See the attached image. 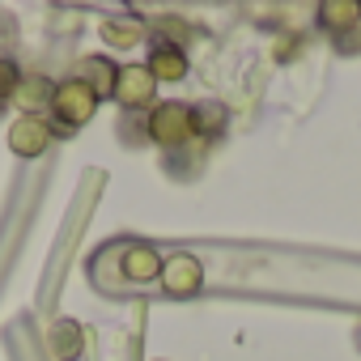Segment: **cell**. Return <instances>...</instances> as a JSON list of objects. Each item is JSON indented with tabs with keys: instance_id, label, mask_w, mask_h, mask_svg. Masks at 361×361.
I'll return each instance as SVG.
<instances>
[{
	"instance_id": "6da1fadb",
	"label": "cell",
	"mask_w": 361,
	"mask_h": 361,
	"mask_svg": "<svg viewBox=\"0 0 361 361\" xmlns=\"http://www.w3.org/2000/svg\"><path fill=\"white\" fill-rule=\"evenodd\" d=\"M102 268H115L119 272V281H115V289H145V285H153V281H161V255L149 247V243H136V238H119V243H111L102 255Z\"/></svg>"
},
{
	"instance_id": "7a4b0ae2",
	"label": "cell",
	"mask_w": 361,
	"mask_h": 361,
	"mask_svg": "<svg viewBox=\"0 0 361 361\" xmlns=\"http://www.w3.org/2000/svg\"><path fill=\"white\" fill-rule=\"evenodd\" d=\"M51 132H77L81 123H90L94 119V111H98V94L90 90V85H81V81H60L56 85V94H51Z\"/></svg>"
},
{
	"instance_id": "3957f363",
	"label": "cell",
	"mask_w": 361,
	"mask_h": 361,
	"mask_svg": "<svg viewBox=\"0 0 361 361\" xmlns=\"http://www.w3.org/2000/svg\"><path fill=\"white\" fill-rule=\"evenodd\" d=\"M196 136V106L188 102H157L149 111V140L161 149H183Z\"/></svg>"
},
{
	"instance_id": "277c9868",
	"label": "cell",
	"mask_w": 361,
	"mask_h": 361,
	"mask_svg": "<svg viewBox=\"0 0 361 361\" xmlns=\"http://www.w3.org/2000/svg\"><path fill=\"white\" fill-rule=\"evenodd\" d=\"M153 98H157V81H153V73L145 68V64H119V73H115V102L123 106V111H145V106H153Z\"/></svg>"
},
{
	"instance_id": "5b68a950",
	"label": "cell",
	"mask_w": 361,
	"mask_h": 361,
	"mask_svg": "<svg viewBox=\"0 0 361 361\" xmlns=\"http://www.w3.org/2000/svg\"><path fill=\"white\" fill-rule=\"evenodd\" d=\"M200 285H204V268H200L196 255L174 251V255L161 259V289L170 298H192V293H200Z\"/></svg>"
},
{
	"instance_id": "8992f818",
	"label": "cell",
	"mask_w": 361,
	"mask_h": 361,
	"mask_svg": "<svg viewBox=\"0 0 361 361\" xmlns=\"http://www.w3.org/2000/svg\"><path fill=\"white\" fill-rule=\"evenodd\" d=\"M51 123L43 119V115H22L13 128H9V149L18 153V157H39L47 145H51Z\"/></svg>"
},
{
	"instance_id": "52a82bcc",
	"label": "cell",
	"mask_w": 361,
	"mask_h": 361,
	"mask_svg": "<svg viewBox=\"0 0 361 361\" xmlns=\"http://www.w3.org/2000/svg\"><path fill=\"white\" fill-rule=\"evenodd\" d=\"M115 73H119V64H111L106 56H85V60H77L73 81L90 85L98 98H115Z\"/></svg>"
},
{
	"instance_id": "ba28073f",
	"label": "cell",
	"mask_w": 361,
	"mask_h": 361,
	"mask_svg": "<svg viewBox=\"0 0 361 361\" xmlns=\"http://www.w3.org/2000/svg\"><path fill=\"white\" fill-rule=\"evenodd\" d=\"M145 68L153 73V81H183L188 77V56L178 43H153Z\"/></svg>"
},
{
	"instance_id": "9c48e42d",
	"label": "cell",
	"mask_w": 361,
	"mask_h": 361,
	"mask_svg": "<svg viewBox=\"0 0 361 361\" xmlns=\"http://www.w3.org/2000/svg\"><path fill=\"white\" fill-rule=\"evenodd\" d=\"M51 94H56V85H51L47 77H26V81L18 85V94H13V106H18L22 115H39L43 106H51Z\"/></svg>"
},
{
	"instance_id": "30bf717a",
	"label": "cell",
	"mask_w": 361,
	"mask_h": 361,
	"mask_svg": "<svg viewBox=\"0 0 361 361\" xmlns=\"http://www.w3.org/2000/svg\"><path fill=\"white\" fill-rule=\"evenodd\" d=\"M319 18H323V26H331V30H348V26H357L361 22V5L357 0H327V5H319Z\"/></svg>"
},
{
	"instance_id": "8fae6325",
	"label": "cell",
	"mask_w": 361,
	"mask_h": 361,
	"mask_svg": "<svg viewBox=\"0 0 361 361\" xmlns=\"http://www.w3.org/2000/svg\"><path fill=\"white\" fill-rule=\"evenodd\" d=\"M51 353H56L60 361H77V353H81V331H77L73 319H60V323L51 327Z\"/></svg>"
},
{
	"instance_id": "7c38bea8",
	"label": "cell",
	"mask_w": 361,
	"mask_h": 361,
	"mask_svg": "<svg viewBox=\"0 0 361 361\" xmlns=\"http://www.w3.org/2000/svg\"><path fill=\"white\" fill-rule=\"evenodd\" d=\"M136 39H140V22H128V18L102 22V43H111V47H132Z\"/></svg>"
},
{
	"instance_id": "4fadbf2b",
	"label": "cell",
	"mask_w": 361,
	"mask_h": 361,
	"mask_svg": "<svg viewBox=\"0 0 361 361\" xmlns=\"http://www.w3.org/2000/svg\"><path fill=\"white\" fill-rule=\"evenodd\" d=\"M18 85H22V73H18V64L0 56V106H9V102H13Z\"/></svg>"
}]
</instances>
